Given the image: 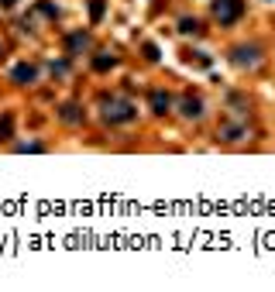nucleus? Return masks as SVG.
<instances>
[{"instance_id":"2eb2a0df","label":"nucleus","mask_w":275,"mask_h":292,"mask_svg":"<svg viewBox=\"0 0 275 292\" xmlns=\"http://www.w3.org/2000/svg\"><path fill=\"white\" fill-rule=\"evenodd\" d=\"M90 14H93V21L103 17V0H93V11H90Z\"/></svg>"},{"instance_id":"39448f33","label":"nucleus","mask_w":275,"mask_h":292,"mask_svg":"<svg viewBox=\"0 0 275 292\" xmlns=\"http://www.w3.org/2000/svg\"><path fill=\"white\" fill-rule=\"evenodd\" d=\"M169 107H172V96H169L165 90H151V110H155V114L165 117V114H169Z\"/></svg>"},{"instance_id":"f8f14e48","label":"nucleus","mask_w":275,"mask_h":292,"mask_svg":"<svg viewBox=\"0 0 275 292\" xmlns=\"http://www.w3.org/2000/svg\"><path fill=\"white\" fill-rule=\"evenodd\" d=\"M17 152H31V155H38V152H45V144H42V141H24Z\"/></svg>"},{"instance_id":"0eeeda50","label":"nucleus","mask_w":275,"mask_h":292,"mask_svg":"<svg viewBox=\"0 0 275 292\" xmlns=\"http://www.w3.org/2000/svg\"><path fill=\"white\" fill-rule=\"evenodd\" d=\"M248 134V124L241 121V124H227V127H220V141H238V138H244Z\"/></svg>"},{"instance_id":"9b49d317","label":"nucleus","mask_w":275,"mask_h":292,"mask_svg":"<svg viewBox=\"0 0 275 292\" xmlns=\"http://www.w3.org/2000/svg\"><path fill=\"white\" fill-rule=\"evenodd\" d=\"M38 7H42V14H45V17H59V4H52V0H42Z\"/></svg>"},{"instance_id":"f03ea898","label":"nucleus","mask_w":275,"mask_h":292,"mask_svg":"<svg viewBox=\"0 0 275 292\" xmlns=\"http://www.w3.org/2000/svg\"><path fill=\"white\" fill-rule=\"evenodd\" d=\"M265 62V48L258 42H244L238 48H230V65H238V69H258Z\"/></svg>"},{"instance_id":"6e6552de","label":"nucleus","mask_w":275,"mask_h":292,"mask_svg":"<svg viewBox=\"0 0 275 292\" xmlns=\"http://www.w3.org/2000/svg\"><path fill=\"white\" fill-rule=\"evenodd\" d=\"M59 117H62L65 124H80V121H83V110H80L76 103H62V107H59Z\"/></svg>"},{"instance_id":"4468645a","label":"nucleus","mask_w":275,"mask_h":292,"mask_svg":"<svg viewBox=\"0 0 275 292\" xmlns=\"http://www.w3.org/2000/svg\"><path fill=\"white\" fill-rule=\"evenodd\" d=\"M65 65H69V62H52L49 69H52V76H65Z\"/></svg>"},{"instance_id":"7ed1b4c3","label":"nucleus","mask_w":275,"mask_h":292,"mask_svg":"<svg viewBox=\"0 0 275 292\" xmlns=\"http://www.w3.org/2000/svg\"><path fill=\"white\" fill-rule=\"evenodd\" d=\"M213 17L220 24H238L244 17V0H213Z\"/></svg>"},{"instance_id":"20e7f679","label":"nucleus","mask_w":275,"mask_h":292,"mask_svg":"<svg viewBox=\"0 0 275 292\" xmlns=\"http://www.w3.org/2000/svg\"><path fill=\"white\" fill-rule=\"evenodd\" d=\"M179 107H182V117H186V121H200V117H203V110H207L203 100L196 96V93H186Z\"/></svg>"},{"instance_id":"dca6fc26","label":"nucleus","mask_w":275,"mask_h":292,"mask_svg":"<svg viewBox=\"0 0 275 292\" xmlns=\"http://www.w3.org/2000/svg\"><path fill=\"white\" fill-rule=\"evenodd\" d=\"M145 55H148V59L155 62V59H159V48H155V45H145Z\"/></svg>"},{"instance_id":"1a4fd4ad","label":"nucleus","mask_w":275,"mask_h":292,"mask_svg":"<svg viewBox=\"0 0 275 292\" xmlns=\"http://www.w3.org/2000/svg\"><path fill=\"white\" fill-rule=\"evenodd\" d=\"M80 48H90V34H86V31L69 34V52H80Z\"/></svg>"},{"instance_id":"423d86ee","label":"nucleus","mask_w":275,"mask_h":292,"mask_svg":"<svg viewBox=\"0 0 275 292\" xmlns=\"http://www.w3.org/2000/svg\"><path fill=\"white\" fill-rule=\"evenodd\" d=\"M11 79H14V83H34V79H38V69L28 65V62H21L17 69H11Z\"/></svg>"},{"instance_id":"ddd939ff","label":"nucleus","mask_w":275,"mask_h":292,"mask_svg":"<svg viewBox=\"0 0 275 292\" xmlns=\"http://www.w3.org/2000/svg\"><path fill=\"white\" fill-rule=\"evenodd\" d=\"M179 31H186V34L189 31H200V21H196V17H182L179 21Z\"/></svg>"},{"instance_id":"9d476101","label":"nucleus","mask_w":275,"mask_h":292,"mask_svg":"<svg viewBox=\"0 0 275 292\" xmlns=\"http://www.w3.org/2000/svg\"><path fill=\"white\" fill-rule=\"evenodd\" d=\"M93 69H97V72H110V69H117V55H97V59H93Z\"/></svg>"},{"instance_id":"f257e3e1","label":"nucleus","mask_w":275,"mask_h":292,"mask_svg":"<svg viewBox=\"0 0 275 292\" xmlns=\"http://www.w3.org/2000/svg\"><path fill=\"white\" fill-rule=\"evenodd\" d=\"M134 114H138V110H134V103H131L128 96L110 93V96L100 100V117H103V124H131Z\"/></svg>"}]
</instances>
